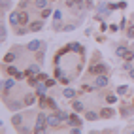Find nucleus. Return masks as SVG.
<instances>
[{
	"instance_id": "2f4dec72",
	"label": "nucleus",
	"mask_w": 134,
	"mask_h": 134,
	"mask_svg": "<svg viewBox=\"0 0 134 134\" xmlns=\"http://www.w3.org/2000/svg\"><path fill=\"white\" fill-rule=\"evenodd\" d=\"M8 74H12V76H15V74H17V70H15V66H8Z\"/></svg>"
},
{
	"instance_id": "79ce46f5",
	"label": "nucleus",
	"mask_w": 134,
	"mask_h": 134,
	"mask_svg": "<svg viewBox=\"0 0 134 134\" xmlns=\"http://www.w3.org/2000/svg\"><path fill=\"white\" fill-rule=\"evenodd\" d=\"M129 74H130V77L134 79V66H132V70H130V72H129Z\"/></svg>"
},
{
	"instance_id": "393cba45",
	"label": "nucleus",
	"mask_w": 134,
	"mask_h": 134,
	"mask_svg": "<svg viewBox=\"0 0 134 134\" xmlns=\"http://www.w3.org/2000/svg\"><path fill=\"white\" fill-rule=\"evenodd\" d=\"M8 106H10L12 110H19V108H21V104H19V102H15V100H13V102H10Z\"/></svg>"
},
{
	"instance_id": "f03ea898",
	"label": "nucleus",
	"mask_w": 134,
	"mask_h": 134,
	"mask_svg": "<svg viewBox=\"0 0 134 134\" xmlns=\"http://www.w3.org/2000/svg\"><path fill=\"white\" fill-rule=\"evenodd\" d=\"M106 70H108V66H106L104 62H102V64H94V66H91V68H89V72L94 74V76H100V74L106 72Z\"/></svg>"
},
{
	"instance_id": "20e7f679",
	"label": "nucleus",
	"mask_w": 134,
	"mask_h": 134,
	"mask_svg": "<svg viewBox=\"0 0 134 134\" xmlns=\"http://www.w3.org/2000/svg\"><path fill=\"white\" fill-rule=\"evenodd\" d=\"M47 125H49V127H59V125H60V117L57 115V111H55V115H49V117H47Z\"/></svg>"
},
{
	"instance_id": "412c9836",
	"label": "nucleus",
	"mask_w": 134,
	"mask_h": 134,
	"mask_svg": "<svg viewBox=\"0 0 134 134\" xmlns=\"http://www.w3.org/2000/svg\"><path fill=\"white\" fill-rule=\"evenodd\" d=\"M123 59H125V60H127V62H130V60H134V53H132V51H127V55H125Z\"/></svg>"
},
{
	"instance_id": "f8f14e48",
	"label": "nucleus",
	"mask_w": 134,
	"mask_h": 134,
	"mask_svg": "<svg viewBox=\"0 0 134 134\" xmlns=\"http://www.w3.org/2000/svg\"><path fill=\"white\" fill-rule=\"evenodd\" d=\"M98 117H100V113H94V111H87L85 113V119L87 121H96Z\"/></svg>"
},
{
	"instance_id": "ea45409f",
	"label": "nucleus",
	"mask_w": 134,
	"mask_h": 134,
	"mask_svg": "<svg viewBox=\"0 0 134 134\" xmlns=\"http://www.w3.org/2000/svg\"><path fill=\"white\" fill-rule=\"evenodd\" d=\"M25 76H26V74H21V72H17V74H15V77H17V79H23Z\"/></svg>"
},
{
	"instance_id": "58836bf2",
	"label": "nucleus",
	"mask_w": 134,
	"mask_h": 134,
	"mask_svg": "<svg viewBox=\"0 0 134 134\" xmlns=\"http://www.w3.org/2000/svg\"><path fill=\"white\" fill-rule=\"evenodd\" d=\"M26 6H29V0H21V8H23V10H25Z\"/></svg>"
},
{
	"instance_id": "f257e3e1",
	"label": "nucleus",
	"mask_w": 134,
	"mask_h": 134,
	"mask_svg": "<svg viewBox=\"0 0 134 134\" xmlns=\"http://www.w3.org/2000/svg\"><path fill=\"white\" fill-rule=\"evenodd\" d=\"M49 127L47 125V117H46V113H38V117H36V127H34V132H43Z\"/></svg>"
},
{
	"instance_id": "dca6fc26",
	"label": "nucleus",
	"mask_w": 134,
	"mask_h": 134,
	"mask_svg": "<svg viewBox=\"0 0 134 134\" xmlns=\"http://www.w3.org/2000/svg\"><path fill=\"white\" fill-rule=\"evenodd\" d=\"M36 8L38 10H46L47 8V0H36Z\"/></svg>"
},
{
	"instance_id": "f3484780",
	"label": "nucleus",
	"mask_w": 134,
	"mask_h": 134,
	"mask_svg": "<svg viewBox=\"0 0 134 134\" xmlns=\"http://www.w3.org/2000/svg\"><path fill=\"white\" fill-rule=\"evenodd\" d=\"M72 108H74L76 111H83V104L77 102V100H74V102H72Z\"/></svg>"
},
{
	"instance_id": "aec40b11",
	"label": "nucleus",
	"mask_w": 134,
	"mask_h": 134,
	"mask_svg": "<svg viewBox=\"0 0 134 134\" xmlns=\"http://www.w3.org/2000/svg\"><path fill=\"white\" fill-rule=\"evenodd\" d=\"M46 87H47V85H42V83H38V85H36V93L42 96L43 93H46Z\"/></svg>"
},
{
	"instance_id": "bb28decb",
	"label": "nucleus",
	"mask_w": 134,
	"mask_h": 134,
	"mask_svg": "<svg viewBox=\"0 0 134 134\" xmlns=\"http://www.w3.org/2000/svg\"><path fill=\"white\" fill-rule=\"evenodd\" d=\"M79 4H83V0H70V2H68L70 8H72V6H79Z\"/></svg>"
},
{
	"instance_id": "2eb2a0df",
	"label": "nucleus",
	"mask_w": 134,
	"mask_h": 134,
	"mask_svg": "<svg viewBox=\"0 0 134 134\" xmlns=\"http://www.w3.org/2000/svg\"><path fill=\"white\" fill-rule=\"evenodd\" d=\"M127 51H129V49L125 47V46H119V47H117V51H115V53H117V57H125V55H127Z\"/></svg>"
},
{
	"instance_id": "4c0bfd02",
	"label": "nucleus",
	"mask_w": 134,
	"mask_h": 134,
	"mask_svg": "<svg viewBox=\"0 0 134 134\" xmlns=\"http://www.w3.org/2000/svg\"><path fill=\"white\" fill-rule=\"evenodd\" d=\"M117 8H119V10H125V8H127V2H119Z\"/></svg>"
},
{
	"instance_id": "0eeeda50",
	"label": "nucleus",
	"mask_w": 134,
	"mask_h": 134,
	"mask_svg": "<svg viewBox=\"0 0 134 134\" xmlns=\"http://www.w3.org/2000/svg\"><path fill=\"white\" fill-rule=\"evenodd\" d=\"M115 115V111L111 110V108H104L102 111H100V117H104V119H111Z\"/></svg>"
},
{
	"instance_id": "7ed1b4c3",
	"label": "nucleus",
	"mask_w": 134,
	"mask_h": 134,
	"mask_svg": "<svg viewBox=\"0 0 134 134\" xmlns=\"http://www.w3.org/2000/svg\"><path fill=\"white\" fill-rule=\"evenodd\" d=\"M106 85H108V77H106L104 74L96 76V79H94V87H106Z\"/></svg>"
},
{
	"instance_id": "a211bd4d",
	"label": "nucleus",
	"mask_w": 134,
	"mask_h": 134,
	"mask_svg": "<svg viewBox=\"0 0 134 134\" xmlns=\"http://www.w3.org/2000/svg\"><path fill=\"white\" fill-rule=\"evenodd\" d=\"M64 96L66 98H74L76 96V91H74V89H64Z\"/></svg>"
},
{
	"instance_id": "9b49d317",
	"label": "nucleus",
	"mask_w": 134,
	"mask_h": 134,
	"mask_svg": "<svg viewBox=\"0 0 134 134\" xmlns=\"http://www.w3.org/2000/svg\"><path fill=\"white\" fill-rule=\"evenodd\" d=\"M10 23L15 26V25H19V12H13V13H10Z\"/></svg>"
},
{
	"instance_id": "6e6552de",
	"label": "nucleus",
	"mask_w": 134,
	"mask_h": 134,
	"mask_svg": "<svg viewBox=\"0 0 134 134\" xmlns=\"http://www.w3.org/2000/svg\"><path fill=\"white\" fill-rule=\"evenodd\" d=\"M29 21H30V15L26 13L25 10H23V12H19V25H26Z\"/></svg>"
},
{
	"instance_id": "e433bc0d",
	"label": "nucleus",
	"mask_w": 134,
	"mask_h": 134,
	"mask_svg": "<svg viewBox=\"0 0 134 134\" xmlns=\"http://www.w3.org/2000/svg\"><path fill=\"white\" fill-rule=\"evenodd\" d=\"M36 77H38V81H42V79H47V74H38Z\"/></svg>"
},
{
	"instance_id": "c85d7f7f",
	"label": "nucleus",
	"mask_w": 134,
	"mask_h": 134,
	"mask_svg": "<svg viewBox=\"0 0 134 134\" xmlns=\"http://www.w3.org/2000/svg\"><path fill=\"white\" fill-rule=\"evenodd\" d=\"M70 49H74V51H79V53H81V46H79V43H72V46H70Z\"/></svg>"
},
{
	"instance_id": "473e14b6",
	"label": "nucleus",
	"mask_w": 134,
	"mask_h": 134,
	"mask_svg": "<svg viewBox=\"0 0 134 134\" xmlns=\"http://www.w3.org/2000/svg\"><path fill=\"white\" fill-rule=\"evenodd\" d=\"M0 34H2L0 38H2V40H6V36H8V30H6V26H2V30H0Z\"/></svg>"
},
{
	"instance_id": "5701e85b",
	"label": "nucleus",
	"mask_w": 134,
	"mask_h": 134,
	"mask_svg": "<svg viewBox=\"0 0 134 134\" xmlns=\"http://www.w3.org/2000/svg\"><path fill=\"white\" fill-rule=\"evenodd\" d=\"M10 6H12L10 0H2V10H4V12H6V10H10Z\"/></svg>"
},
{
	"instance_id": "423d86ee",
	"label": "nucleus",
	"mask_w": 134,
	"mask_h": 134,
	"mask_svg": "<svg viewBox=\"0 0 134 134\" xmlns=\"http://www.w3.org/2000/svg\"><path fill=\"white\" fill-rule=\"evenodd\" d=\"M42 29H43V21H34V23L29 25V30H32V32H38Z\"/></svg>"
},
{
	"instance_id": "1a4fd4ad",
	"label": "nucleus",
	"mask_w": 134,
	"mask_h": 134,
	"mask_svg": "<svg viewBox=\"0 0 134 134\" xmlns=\"http://www.w3.org/2000/svg\"><path fill=\"white\" fill-rule=\"evenodd\" d=\"M21 123H23V115L21 113H15L12 117V125H13V127H21Z\"/></svg>"
},
{
	"instance_id": "4be33fe9",
	"label": "nucleus",
	"mask_w": 134,
	"mask_h": 134,
	"mask_svg": "<svg viewBox=\"0 0 134 134\" xmlns=\"http://www.w3.org/2000/svg\"><path fill=\"white\" fill-rule=\"evenodd\" d=\"M127 91H129V87H127V85H121V87H117V94H125Z\"/></svg>"
},
{
	"instance_id": "b1692460",
	"label": "nucleus",
	"mask_w": 134,
	"mask_h": 134,
	"mask_svg": "<svg viewBox=\"0 0 134 134\" xmlns=\"http://www.w3.org/2000/svg\"><path fill=\"white\" fill-rule=\"evenodd\" d=\"M47 106H49V108H53V110H57V102L53 100V98H47Z\"/></svg>"
},
{
	"instance_id": "f704fd0d",
	"label": "nucleus",
	"mask_w": 134,
	"mask_h": 134,
	"mask_svg": "<svg viewBox=\"0 0 134 134\" xmlns=\"http://www.w3.org/2000/svg\"><path fill=\"white\" fill-rule=\"evenodd\" d=\"M46 85H47V87H51V85H55V79H49V77H47V79H46Z\"/></svg>"
},
{
	"instance_id": "c756f323",
	"label": "nucleus",
	"mask_w": 134,
	"mask_h": 134,
	"mask_svg": "<svg viewBox=\"0 0 134 134\" xmlns=\"http://www.w3.org/2000/svg\"><path fill=\"white\" fill-rule=\"evenodd\" d=\"M106 100H108V104H113L115 100H117V98H115L113 94H108V96H106Z\"/></svg>"
},
{
	"instance_id": "4468645a",
	"label": "nucleus",
	"mask_w": 134,
	"mask_h": 134,
	"mask_svg": "<svg viewBox=\"0 0 134 134\" xmlns=\"http://www.w3.org/2000/svg\"><path fill=\"white\" fill-rule=\"evenodd\" d=\"M34 102H36V94H26L25 104H26V106H30V104H34Z\"/></svg>"
},
{
	"instance_id": "9d476101",
	"label": "nucleus",
	"mask_w": 134,
	"mask_h": 134,
	"mask_svg": "<svg viewBox=\"0 0 134 134\" xmlns=\"http://www.w3.org/2000/svg\"><path fill=\"white\" fill-rule=\"evenodd\" d=\"M26 49H29V51H38L40 49V42L38 40H32L29 46H26Z\"/></svg>"
},
{
	"instance_id": "6ab92c4d",
	"label": "nucleus",
	"mask_w": 134,
	"mask_h": 134,
	"mask_svg": "<svg viewBox=\"0 0 134 134\" xmlns=\"http://www.w3.org/2000/svg\"><path fill=\"white\" fill-rule=\"evenodd\" d=\"M15 60V53H8V55H4V62H13Z\"/></svg>"
},
{
	"instance_id": "cd10ccee",
	"label": "nucleus",
	"mask_w": 134,
	"mask_h": 134,
	"mask_svg": "<svg viewBox=\"0 0 134 134\" xmlns=\"http://www.w3.org/2000/svg\"><path fill=\"white\" fill-rule=\"evenodd\" d=\"M32 74H38V68L36 66H32L30 70H26V76H32Z\"/></svg>"
},
{
	"instance_id": "c9c22d12",
	"label": "nucleus",
	"mask_w": 134,
	"mask_h": 134,
	"mask_svg": "<svg viewBox=\"0 0 134 134\" xmlns=\"http://www.w3.org/2000/svg\"><path fill=\"white\" fill-rule=\"evenodd\" d=\"M53 17H55V21H60L62 15H60V12H55V13H53Z\"/></svg>"
},
{
	"instance_id": "ddd939ff",
	"label": "nucleus",
	"mask_w": 134,
	"mask_h": 134,
	"mask_svg": "<svg viewBox=\"0 0 134 134\" xmlns=\"http://www.w3.org/2000/svg\"><path fill=\"white\" fill-rule=\"evenodd\" d=\"M15 85V81H13V79H6V81H4V93H8V91H10V89Z\"/></svg>"
},
{
	"instance_id": "39448f33",
	"label": "nucleus",
	"mask_w": 134,
	"mask_h": 134,
	"mask_svg": "<svg viewBox=\"0 0 134 134\" xmlns=\"http://www.w3.org/2000/svg\"><path fill=\"white\" fill-rule=\"evenodd\" d=\"M68 123H70V127H81V119H79L76 113H72L68 117Z\"/></svg>"
},
{
	"instance_id": "a19ab883",
	"label": "nucleus",
	"mask_w": 134,
	"mask_h": 134,
	"mask_svg": "<svg viewBox=\"0 0 134 134\" xmlns=\"http://www.w3.org/2000/svg\"><path fill=\"white\" fill-rule=\"evenodd\" d=\"M49 13H51V10H49V8H46V10H43V17H47Z\"/></svg>"
},
{
	"instance_id": "a878e982",
	"label": "nucleus",
	"mask_w": 134,
	"mask_h": 134,
	"mask_svg": "<svg viewBox=\"0 0 134 134\" xmlns=\"http://www.w3.org/2000/svg\"><path fill=\"white\" fill-rule=\"evenodd\" d=\"M127 36H129V38H134V25H130V26H129V30H127Z\"/></svg>"
},
{
	"instance_id": "7c9ffc66",
	"label": "nucleus",
	"mask_w": 134,
	"mask_h": 134,
	"mask_svg": "<svg viewBox=\"0 0 134 134\" xmlns=\"http://www.w3.org/2000/svg\"><path fill=\"white\" fill-rule=\"evenodd\" d=\"M59 117H60V121H64V119H68V113L66 111H59Z\"/></svg>"
},
{
	"instance_id": "72a5a7b5",
	"label": "nucleus",
	"mask_w": 134,
	"mask_h": 134,
	"mask_svg": "<svg viewBox=\"0 0 134 134\" xmlns=\"http://www.w3.org/2000/svg\"><path fill=\"white\" fill-rule=\"evenodd\" d=\"M43 57H46V55H43V51H38V53H36V59H38V60H43Z\"/></svg>"
}]
</instances>
